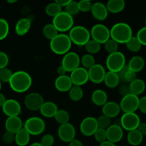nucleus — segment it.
I'll list each match as a JSON object with an SVG mask.
<instances>
[{
    "instance_id": "obj_1",
    "label": "nucleus",
    "mask_w": 146,
    "mask_h": 146,
    "mask_svg": "<svg viewBox=\"0 0 146 146\" xmlns=\"http://www.w3.org/2000/svg\"><path fill=\"white\" fill-rule=\"evenodd\" d=\"M9 84L14 92L21 94L27 91L31 88L32 78L29 73L24 71H18L13 73Z\"/></svg>"
},
{
    "instance_id": "obj_2",
    "label": "nucleus",
    "mask_w": 146,
    "mask_h": 146,
    "mask_svg": "<svg viewBox=\"0 0 146 146\" xmlns=\"http://www.w3.org/2000/svg\"><path fill=\"white\" fill-rule=\"evenodd\" d=\"M110 34L111 38L118 44H125L133 36V30L127 23L118 22L111 27Z\"/></svg>"
},
{
    "instance_id": "obj_3",
    "label": "nucleus",
    "mask_w": 146,
    "mask_h": 146,
    "mask_svg": "<svg viewBox=\"0 0 146 146\" xmlns=\"http://www.w3.org/2000/svg\"><path fill=\"white\" fill-rule=\"evenodd\" d=\"M72 42L67 34H58L50 41V48L57 55H65L71 50Z\"/></svg>"
},
{
    "instance_id": "obj_4",
    "label": "nucleus",
    "mask_w": 146,
    "mask_h": 146,
    "mask_svg": "<svg viewBox=\"0 0 146 146\" xmlns=\"http://www.w3.org/2000/svg\"><path fill=\"white\" fill-rule=\"evenodd\" d=\"M68 37L72 44L77 46H84L91 39L90 31L83 26H75L69 31Z\"/></svg>"
},
{
    "instance_id": "obj_5",
    "label": "nucleus",
    "mask_w": 146,
    "mask_h": 146,
    "mask_svg": "<svg viewBox=\"0 0 146 146\" xmlns=\"http://www.w3.org/2000/svg\"><path fill=\"white\" fill-rule=\"evenodd\" d=\"M52 24L58 32L64 33L69 31L74 24V17L67 14L66 11H61L60 14L53 18Z\"/></svg>"
},
{
    "instance_id": "obj_6",
    "label": "nucleus",
    "mask_w": 146,
    "mask_h": 146,
    "mask_svg": "<svg viewBox=\"0 0 146 146\" xmlns=\"http://www.w3.org/2000/svg\"><path fill=\"white\" fill-rule=\"evenodd\" d=\"M106 64L108 71L118 73L126 65L125 55L121 51L109 54L106 58Z\"/></svg>"
},
{
    "instance_id": "obj_7",
    "label": "nucleus",
    "mask_w": 146,
    "mask_h": 146,
    "mask_svg": "<svg viewBox=\"0 0 146 146\" xmlns=\"http://www.w3.org/2000/svg\"><path fill=\"white\" fill-rule=\"evenodd\" d=\"M23 128L31 135H38L45 131L46 123L42 118L34 116L27 119Z\"/></svg>"
},
{
    "instance_id": "obj_8",
    "label": "nucleus",
    "mask_w": 146,
    "mask_h": 146,
    "mask_svg": "<svg viewBox=\"0 0 146 146\" xmlns=\"http://www.w3.org/2000/svg\"><path fill=\"white\" fill-rule=\"evenodd\" d=\"M91 39L97 41L100 44H104L111 38L110 29L103 24H96L91 28Z\"/></svg>"
},
{
    "instance_id": "obj_9",
    "label": "nucleus",
    "mask_w": 146,
    "mask_h": 146,
    "mask_svg": "<svg viewBox=\"0 0 146 146\" xmlns=\"http://www.w3.org/2000/svg\"><path fill=\"white\" fill-rule=\"evenodd\" d=\"M141 123L140 117L135 113H123L120 119V124H121V128L127 131L138 129Z\"/></svg>"
},
{
    "instance_id": "obj_10",
    "label": "nucleus",
    "mask_w": 146,
    "mask_h": 146,
    "mask_svg": "<svg viewBox=\"0 0 146 146\" xmlns=\"http://www.w3.org/2000/svg\"><path fill=\"white\" fill-rule=\"evenodd\" d=\"M138 105L139 97L131 94L123 97L119 104L121 110L124 113H135V111L138 109Z\"/></svg>"
},
{
    "instance_id": "obj_11",
    "label": "nucleus",
    "mask_w": 146,
    "mask_h": 146,
    "mask_svg": "<svg viewBox=\"0 0 146 146\" xmlns=\"http://www.w3.org/2000/svg\"><path fill=\"white\" fill-rule=\"evenodd\" d=\"M80 64L81 58L79 55L74 51H69L66 54L61 60V66L67 72H72L79 67Z\"/></svg>"
},
{
    "instance_id": "obj_12",
    "label": "nucleus",
    "mask_w": 146,
    "mask_h": 146,
    "mask_svg": "<svg viewBox=\"0 0 146 146\" xmlns=\"http://www.w3.org/2000/svg\"><path fill=\"white\" fill-rule=\"evenodd\" d=\"M44 103V100L42 96L36 92L29 93L27 94L24 101L26 108L31 111H39Z\"/></svg>"
},
{
    "instance_id": "obj_13",
    "label": "nucleus",
    "mask_w": 146,
    "mask_h": 146,
    "mask_svg": "<svg viewBox=\"0 0 146 146\" xmlns=\"http://www.w3.org/2000/svg\"><path fill=\"white\" fill-rule=\"evenodd\" d=\"M98 128L96 118L92 116L84 118L80 124V131L83 135L87 137L94 135Z\"/></svg>"
},
{
    "instance_id": "obj_14",
    "label": "nucleus",
    "mask_w": 146,
    "mask_h": 146,
    "mask_svg": "<svg viewBox=\"0 0 146 146\" xmlns=\"http://www.w3.org/2000/svg\"><path fill=\"white\" fill-rule=\"evenodd\" d=\"M58 136L61 141L69 143L75 139L76 128L71 123L60 125L58 128Z\"/></svg>"
},
{
    "instance_id": "obj_15",
    "label": "nucleus",
    "mask_w": 146,
    "mask_h": 146,
    "mask_svg": "<svg viewBox=\"0 0 146 146\" xmlns=\"http://www.w3.org/2000/svg\"><path fill=\"white\" fill-rule=\"evenodd\" d=\"M88 74L89 81H91L94 84H99L104 82L106 71L102 65L99 64H96L89 69H88Z\"/></svg>"
},
{
    "instance_id": "obj_16",
    "label": "nucleus",
    "mask_w": 146,
    "mask_h": 146,
    "mask_svg": "<svg viewBox=\"0 0 146 146\" xmlns=\"http://www.w3.org/2000/svg\"><path fill=\"white\" fill-rule=\"evenodd\" d=\"M73 85L81 86L86 84L88 79V70L84 68V67H78L76 69L71 72L69 76Z\"/></svg>"
},
{
    "instance_id": "obj_17",
    "label": "nucleus",
    "mask_w": 146,
    "mask_h": 146,
    "mask_svg": "<svg viewBox=\"0 0 146 146\" xmlns=\"http://www.w3.org/2000/svg\"><path fill=\"white\" fill-rule=\"evenodd\" d=\"M1 109L7 117L19 116L21 113V105L14 99H7Z\"/></svg>"
},
{
    "instance_id": "obj_18",
    "label": "nucleus",
    "mask_w": 146,
    "mask_h": 146,
    "mask_svg": "<svg viewBox=\"0 0 146 146\" xmlns=\"http://www.w3.org/2000/svg\"><path fill=\"white\" fill-rule=\"evenodd\" d=\"M107 141L113 143L120 142L123 137V129L118 124H111L106 129Z\"/></svg>"
},
{
    "instance_id": "obj_19",
    "label": "nucleus",
    "mask_w": 146,
    "mask_h": 146,
    "mask_svg": "<svg viewBox=\"0 0 146 146\" xmlns=\"http://www.w3.org/2000/svg\"><path fill=\"white\" fill-rule=\"evenodd\" d=\"M91 12L94 19L98 21H103L108 18V11L106 6L99 1L92 4Z\"/></svg>"
},
{
    "instance_id": "obj_20",
    "label": "nucleus",
    "mask_w": 146,
    "mask_h": 146,
    "mask_svg": "<svg viewBox=\"0 0 146 146\" xmlns=\"http://www.w3.org/2000/svg\"><path fill=\"white\" fill-rule=\"evenodd\" d=\"M6 131L16 134L24 126L22 121L19 116L8 117L4 123Z\"/></svg>"
},
{
    "instance_id": "obj_21",
    "label": "nucleus",
    "mask_w": 146,
    "mask_h": 146,
    "mask_svg": "<svg viewBox=\"0 0 146 146\" xmlns=\"http://www.w3.org/2000/svg\"><path fill=\"white\" fill-rule=\"evenodd\" d=\"M121 108L118 103L115 101H108L102 106L103 115L110 118H115L121 113Z\"/></svg>"
},
{
    "instance_id": "obj_22",
    "label": "nucleus",
    "mask_w": 146,
    "mask_h": 146,
    "mask_svg": "<svg viewBox=\"0 0 146 146\" xmlns=\"http://www.w3.org/2000/svg\"><path fill=\"white\" fill-rule=\"evenodd\" d=\"M54 86L56 90L60 92H67L73 86V84L69 76L64 75L59 76L56 78Z\"/></svg>"
},
{
    "instance_id": "obj_23",
    "label": "nucleus",
    "mask_w": 146,
    "mask_h": 146,
    "mask_svg": "<svg viewBox=\"0 0 146 146\" xmlns=\"http://www.w3.org/2000/svg\"><path fill=\"white\" fill-rule=\"evenodd\" d=\"M58 106L52 101H46L41 106L39 111L43 116L46 118H53L58 111Z\"/></svg>"
},
{
    "instance_id": "obj_24",
    "label": "nucleus",
    "mask_w": 146,
    "mask_h": 146,
    "mask_svg": "<svg viewBox=\"0 0 146 146\" xmlns=\"http://www.w3.org/2000/svg\"><path fill=\"white\" fill-rule=\"evenodd\" d=\"M145 60L141 56H135L132 57L128 61L127 66L128 69L135 73H138L142 71L145 67Z\"/></svg>"
},
{
    "instance_id": "obj_25",
    "label": "nucleus",
    "mask_w": 146,
    "mask_h": 146,
    "mask_svg": "<svg viewBox=\"0 0 146 146\" xmlns=\"http://www.w3.org/2000/svg\"><path fill=\"white\" fill-rule=\"evenodd\" d=\"M31 27V21L29 18H21L15 26L16 34L18 36H24L29 32Z\"/></svg>"
},
{
    "instance_id": "obj_26",
    "label": "nucleus",
    "mask_w": 146,
    "mask_h": 146,
    "mask_svg": "<svg viewBox=\"0 0 146 146\" xmlns=\"http://www.w3.org/2000/svg\"><path fill=\"white\" fill-rule=\"evenodd\" d=\"M91 101L97 106H103L108 102V94L104 90L96 89L91 95Z\"/></svg>"
},
{
    "instance_id": "obj_27",
    "label": "nucleus",
    "mask_w": 146,
    "mask_h": 146,
    "mask_svg": "<svg viewBox=\"0 0 146 146\" xmlns=\"http://www.w3.org/2000/svg\"><path fill=\"white\" fill-rule=\"evenodd\" d=\"M106 6L108 13L118 14L125 9V2L123 0H109Z\"/></svg>"
},
{
    "instance_id": "obj_28",
    "label": "nucleus",
    "mask_w": 146,
    "mask_h": 146,
    "mask_svg": "<svg viewBox=\"0 0 146 146\" xmlns=\"http://www.w3.org/2000/svg\"><path fill=\"white\" fill-rule=\"evenodd\" d=\"M145 83L144 82L143 80L141 79V78H137L135 81L129 84L131 94L137 96L142 94L145 91Z\"/></svg>"
},
{
    "instance_id": "obj_29",
    "label": "nucleus",
    "mask_w": 146,
    "mask_h": 146,
    "mask_svg": "<svg viewBox=\"0 0 146 146\" xmlns=\"http://www.w3.org/2000/svg\"><path fill=\"white\" fill-rule=\"evenodd\" d=\"M30 138L31 135L24 128H22L15 134L14 142L19 146H27L29 143Z\"/></svg>"
},
{
    "instance_id": "obj_30",
    "label": "nucleus",
    "mask_w": 146,
    "mask_h": 146,
    "mask_svg": "<svg viewBox=\"0 0 146 146\" xmlns=\"http://www.w3.org/2000/svg\"><path fill=\"white\" fill-rule=\"evenodd\" d=\"M104 84L107 87L110 88H116L120 84V79L117 73L112 72V71H108L106 72L105 78L104 80Z\"/></svg>"
},
{
    "instance_id": "obj_31",
    "label": "nucleus",
    "mask_w": 146,
    "mask_h": 146,
    "mask_svg": "<svg viewBox=\"0 0 146 146\" xmlns=\"http://www.w3.org/2000/svg\"><path fill=\"white\" fill-rule=\"evenodd\" d=\"M143 140V136L138 131V129L128 131L127 134V141L128 143L132 146H138L141 145Z\"/></svg>"
},
{
    "instance_id": "obj_32",
    "label": "nucleus",
    "mask_w": 146,
    "mask_h": 146,
    "mask_svg": "<svg viewBox=\"0 0 146 146\" xmlns=\"http://www.w3.org/2000/svg\"><path fill=\"white\" fill-rule=\"evenodd\" d=\"M42 33L44 37L48 40H52L53 38H55L58 34V31L56 29V27L53 25L52 23L46 24L44 25V27L42 29Z\"/></svg>"
},
{
    "instance_id": "obj_33",
    "label": "nucleus",
    "mask_w": 146,
    "mask_h": 146,
    "mask_svg": "<svg viewBox=\"0 0 146 146\" xmlns=\"http://www.w3.org/2000/svg\"><path fill=\"white\" fill-rule=\"evenodd\" d=\"M68 95L72 101H79L80 100L82 99L83 96H84V91H83L81 86L73 85L71 89L68 91Z\"/></svg>"
},
{
    "instance_id": "obj_34",
    "label": "nucleus",
    "mask_w": 146,
    "mask_h": 146,
    "mask_svg": "<svg viewBox=\"0 0 146 146\" xmlns=\"http://www.w3.org/2000/svg\"><path fill=\"white\" fill-rule=\"evenodd\" d=\"M45 11L47 15L54 18L62 11V7H60L56 1H54L47 4Z\"/></svg>"
},
{
    "instance_id": "obj_35",
    "label": "nucleus",
    "mask_w": 146,
    "mask_h": 146,
    "mask_svg": "<svg viewBox=\"0 0 146 146\" xmlns=\"http://www.w3.org/2000/svg\"><path fill=\"white\" fill-rule=\"evenodd\" d=\"M54 119L60 125L69 123L70 115L68 112L64 109H58L54 115Z\"/></svg>"
},
{
    "instance_id": "obj_36",
    "label": "nucleus",
    "mask_w": 146,
    "mask_h": 146,
    "mask_svg": "<svg viewBox=\"0 0 146 146\" xmlns=\"http://www.w3.org/2000/svg\"><path fill=\"white\" fill-rule=\"evenodd\" d=\"M84 48H85L86 51L88 52V54H98L101 48V44L98 43L97 41H94L93 39H90L86 44L84 45Z\"/></svg>"
},
{
    "instance_id": "obj_37",
    "label": "nucleus",
    "mask_w": 146,
    "mask_h": 146,
    "mask_svg": "<svg viewBox=\"0 0 146 146\" xmlns=\"http://www.w3.org/2000/svg\"><path fill=\"white\" fill-rule=\"evenodd\" d=\"M125 45H126V48L130 51L133 53L138 52L142 47V44L140 43L136 36H133L125 43Z\"/></svg>"
},
{
    "instance_id": "obj_38",
    "label": "nucleus",
    "mask_w": 146,
    "mask_h": 146,
    "mask_svg": "<svg viewBox=\"0 0 146 146\" xmlns=\"http://www.w3.org/2000/svg\"><path fill=\"white\" fill-rule=\"evenodd\" d=\"M81 64H82L84 68L88 70L93 66L95 65L96 63V59L94 56L89 54H86L81 57Z\"/></svg>"
},
{
    "instance_id": "obj_39",
    "label": "nucleus",
    "mask_w": 146,
    "mask_h": 146,
    "mask_svg": "<svg viewBox=\"0 0 146 146\" xmlns=\"http://www.w3.org/2000/svg\"><path fill=\"white\" fill-rule=\"evenodd\" d=\"M104 46L106 51L108 54H111L118 51L119 44H118L116 41L113 40L112 38H110V39L108 40L105 44H104Z\"/></svg>"
},
{
    "instance_id": "obj_40",
    "label": "nucleus",
    "mask_w": 146,
    "mask_h": 146,
    "mask_svg": "<svg viewBox=\"0 0 146 146\" xmlns=\"http://www.w3.org/2000/svg\"><path fill=\"white\" fill-rule=\"evenodd\" d=\"M9 32V25L7 20L0 18V41L7 38Z\"/></svg>"
},
{
    "instance_id": "obj_41",
    "label": "nucleus",
    "mask_w": 146,
    "mask_h": 146,
    "mask_svg": "<svg viewBox=\"0 0 146 146\" xmlns=\"http://www.w3.org/2000/svg\"><path fill=\"white\" fill-rule=\"evenodd\" d=\"M65 11L71 16L76 15L78 14L79 11V9H78V2L75 1H71L69 2V4L65 7Z\"/></svg>"
},
{
    "instance_id": "obj_42",
    "label": "nucleus",
    "mask_w": 146,
    "mask_h": 146,
    "mask_svg": "<svg viewBox=\"0 0 146 146\" xmlns=\"http://www.w3.org/2000/svg\"><path fill=\"white\" fill-rule=\"evenodd\" d=\"M96 120L98 126L100 128L106 130L111 125V118L104 115H100L98 118H96Z\"/></svg>"
},
{
    "instance_id": "obj_43",
    "label": "nucleus",
    "mask_w": 146,
    "mask_h": 146,
    "mask_svg": "<svg viewBox=\"0 0 146 146\" xmlns=\"http://www.w3.org/2000/svg\"><path fill=\"white\" fill-rule=\"evenodd\" d=\"M13 75V72L9 68H4L0 69V81L1 83H9L11 76Z\"/></svg>"
},
{
    "instance_id": "obj_44",
    "label": "nucleus",
    "mask_w": 146,
    "mask_h": 146,
    "mask_svg": "<svg viewBox=\"0 0 146 146\" xmlns=\"http://www.w3.org/2000/svg\"><path fill=\"white\" fill-rule=\"evenodd\" d=\"M94 136L97 142L100 143L104 142V141H106L107 140L106 130L98 128L95 132V133H94Z\"/></svg>"
},
{
    "instance_id": "obj_45",
    "label": "nucleus",
    "mask_w": 146,
    "mask_h": 146,
    "mask_svg": "<svg viewBox=\"0 0 146 146\" xmlns=\"http://www.w3.org/2000/svg\"><path fill=\"white\" fill-rule=\"evenodd\" d=\"M79 11L87 13L91 11L92 7V3L88 0H81L78 2Z\"/></svg>"
},
{
    "instance_id": "obj_46",
    "label": "nucleus",
    "mask_w": 146,
    "mask_h": 146,
    "mask_svg": "<svg viewBox=\"0 0 146 146\" xmlns=\"http://www.w3.org/2000/svg\"><path fill=\"white\" fill-rule=\"evenodd\" d=\"M136 78H137L136 73L133 72V71H131V70H129L128 68V70L125 71L122 80H121V82H124L125 83V84H126V83H128V84H131V82L135 81Z\"/></svg>"
},
{
    "instance_id": "obj_47",
    "label": "nucleus",
    "mask_w": 146,
    "mask_h": 146,
    "mask_svg": "<svg viewBox=\"0 0 146 146\" xmlns=\"http://www.w3.org/2000/svg\"><path fill=\"white\" fill-rule=\"evenodd\" d=\"M54 137L51 134H45L41 139V145L42 146H52L54 144Z\"/></svg>"
},
{
    "instance_id": "obj_48",
    "label": "nucleus",
    "mask_w": 146,
    "mask_h": 146,
    "mask_svg": "<svg viewBox=\"0 0 146 146\" xmlns=\"http://www.w3.org/2000/svg\"><path fill=\"white\" fill-rule=\"evenodd\" d=\"M136 38L142 46H146V27H142L138 30L136 34Z\"/></svg>"
},
{
    "instance_id": "obj_49",
    "label": "nucleus",
    "mask_w": 146,
    "mask_h": 146,
    "mask_svg": "<svg viewBox=\"0 0 146 146\" xmlns=\"http://www.w3.org/2000/svg\"><path fill=\"white\" fill-rule=\"evenodd\" d=\"M14 140H15V134L14 133H12L9 132V131H7L3 133L2 141L5 143H12L13 142H14Z\"/></svg>"
},
{
    "instance_id": "obj_50",
    "label": "nucleus",
    "mask_w": 146,
    "mask_h": 146,
    "mask_svg": "<svg viewBox=\"0 0 146 146\" xmlns=\"http://www.w3.org/2000/svg\"><path fill=\"white\" fill-rule=\"evenodd\" d=\"M9 61L8 55L4 51H0V69L7 68Z\"/></svg>"
},
{
    "instance_id": "obj_51",
    "label": "nucleus",
    "mask_w": 146,
    "mask_h": 146,
    "mask_svg": "<svg viewBox=\"0 0 146 146\" xmlns=\"http://www.w3.org/2000/svg\"><path fill=\"white\" fill-rule=\"evenodd\" d=\"M118 92L123 97L130 94H131V91H130L129 85H128L127 84H121L119 86V88H118Z\"/></svg>"
},
{
    "instance_id": "obj_52",
    "label": "nucleus",
    "mask_w": 146,
    "mask_h": 146,
    "mask_svg": "<svg viewBox=\"0 0 146 146\" xmlns=\"http://www.w3.org/2000/svg\"><path fill=\"white\" fill-rule=\"evenodd\" d=\"M138 109L141 113L143 114H146V96L139 98V105H138Z\"/></svg>"
},
{
    "instance_id": "obj_53",
    "label": "nucleus",
    "mask_w": 146,
    "mask_h": 146,
    "mask_svg": "<svg viewBox=\"0 0 146 146\" xmlns=\"http://www.w3.org/2000/svg\"><path fill=\"white\" fill-rule=\"evenodd\" d=\"M138 131L143 135V136H146V123H141L138 128Z\"/></svg>"
},
{
    "instance_id": "obj_54",
    "label": "nucleus",
    "mask_w": 146,
    "mask_h": 146,
    "mask_svg": "<svg viewBox=\"0 0 146 146\" xmlns=\"http://www.w3.org/2000/svg\"><path fill=\"white\" fill-rule=\"evenodd\" d=\"M56 2L61 7H66L69 2L71 1V0H56Z\"/></svg>"
},
{
    "instance_id": "obj_55",
    "label": "nucleus",
    "mask_w": 146,
    "mask_h": 146,
    "mask_svg": "<svg viewBox=\"0 0 146 146\" xmlns=\"http://www.w3.org/2000/svg\"><path fill=\"white\" fill-rule=\"evenodd\" d=\"M57 74H58V76H64V75H66V73L67 71H66L65 68H64V67L62 66H59L58 67V68H57Z\"/></svg>"
},
{
    "instance_id": "obj_56",
    "label": "nucleus",
    "mask_w": 146,
    "mask_h": 146,
    "mask_svg": "<svg viewBox=\"0 0 146 146\" xmlns=\"http://www.w3.org/2000/svg\"><path fill=\"white\" fill-rule=\"evenodd\" d=\"M68 146H84V145H83L81 141L75 138V139H74L69 143V145Z\"/></svg>"
},
{
    "instance_id": "obj_57",
    "label": "nucleus",
    "mask_w": 146,
    "mask_h": 146,
    "mask_svg": "<svg viewBox=\"0 0 146 146\" xmlns=\"http://www.w3.org/2000/svg\"><path fill=\"white\" fill-rule=\"evenodd\" d=\"M6 101H7V98H6V96H4V94L0 92V107H2L4 106Z\"/></svg>"
},
{
    "instance_id": "obj_58",
    "label": "nucleus",
    "mask_w": 146,
    "mask_h": 146,
    "mask_svg": "<svg viewBox=\"0 0 146 146\" xmlns=\"http://www.w3.org/2000/svg\"><path fill=\"white\" fill-rule=\"evenodd\" d=\"M100 146H116L115 143H113L111 142V141H106L104 142L101 143H100Z\"/></svg>"
},
{
    "instance_id": "obj_59",
    "label": "nucleus",
    "mask_w": 146,
    "mask_h": 146,
    "mask_svg": "<svg viewBox=\"0 0 146 146\" xmlns=\"http://www.w3.org/2000/svg\"><path fill=\"white\" fill-rule=\"evenodd\" d=\"M29 146H42V145H41V143H40L35 142V143H33L31 144Z\"/></svg>"
},
{
    "instance_id": "obj_60",
    "label": "nucleus",
    "mask_w": 146,
    "mask_h": 146,
    "mask_svg": "<svg viewBox=\"0 0 146 146\" xmlns=\"http://www.w3.org/2000/svg\"><path fill=\"white\" fill-rule=\"evenodd\" d=\"M7 2L9 3V4H13V3L17 2V0H14V1H7Z\"/></svg>"
},
{
    "instance_id": "obj_61",
    "label": "nucleus",
    "mask_w": 146,
    "mask_h": 146,
    "mask_svg": "<svg viewBox=\"0 0 146 146\" xmlns=\"http://www.w3.org/2000/svg\"><path fill=\"white\" fill-rule=\"evenodd\" d=\"M1 82L0 81V92H1Z\"/></svg>"
},
{
    "instance_id": "obj_62",
    "label": "nucleus",
    "mask_w": 146,
    "mask_h": 146,
    "mask_svg": "<svg viewBox=\"0 0 146 146\" xmlns=\"http://www.w3.org/2000/svg\"><path fill=\"white\" fill-rule=\"evenodd\" d=\"M145 27H146V17L145 19Z\"/></svg>"
}]
</instances>
